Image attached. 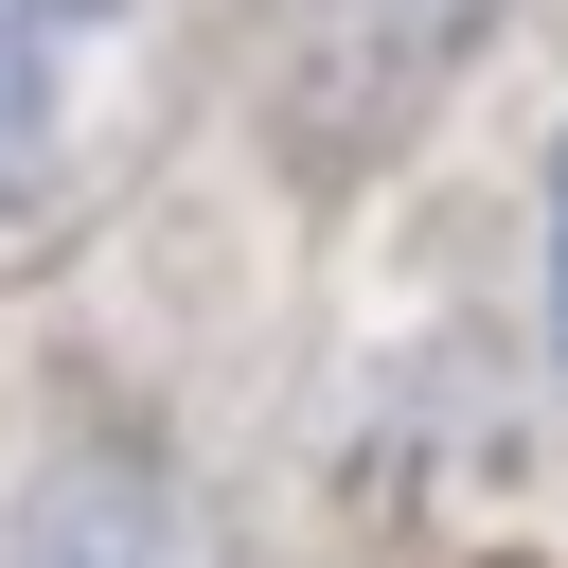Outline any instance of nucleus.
Instances as JSON below:
<instances>
[{"label": "nucleus", "mask_w": 568, "mask_h": 568, "mask_svg": "<svg viewBox=\"0 0 568 568\" xmlns=\"http://www.w3.org/2000/svg\"><path fill=\"white\" fill-rule=\"evenodd\" d=\"M550 266H568V160H550Z\"/></svg>", "instance_id": "20e7f679"}, {"label": "nucleus", "mask_w": 568, "mask_h": 568, "mask_svg": "<svg viewBox=\"0 0 568 568\" xmlns=\"http://www.w3.org/2000/svg\"><path fill=\"white\" fill-rule=\"evenodd\" d=\"M106 36H124V0H0V195H36L71 160V106H89Z\"/></svg>", "instance_id": "f03ea898"}, {"label": "nucleus", "mask_w": 568, "mask_h": 568, "mask_svg": "<svg viewBox=\"0 0 568 568\" xmlns=\"http://www.w3.org/2000/svg\"><path fill=\"white\" fill-rule=\"evenodd\" d=\"M515 0H266L248 36V89H266V142L302 178H373L497 36Z\"/></svg>", "instance_id": "f257e3e1"}, {"label": "nucleus", "mask_w": 568, "mask_h": 568, "mask_svg": "<svg viewBox=\"0 0 568 568\" xmlns=\"http://www.w3.org/2000/svg\"><path fill=\"white\" fill-rule=\"evenodd\" d=\"M18 568H195V550H178V497L142 462H53L18 497Z\"/></svg>", "instance_id": "7ed1b4c3"}]
</instances>
